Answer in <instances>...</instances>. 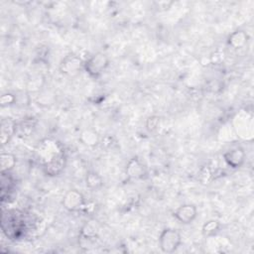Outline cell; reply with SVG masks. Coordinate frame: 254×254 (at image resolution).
I'll list each match as a JSON object with an SVG mask.
<instances>
[{
	"label": "cell",
	"mask_w": 254,
	"mask_h": 254,
	"mask_svg": "<svg viewBox=\"0 0 254 254\" xmlns=\"http://www.w3.org/2000/svg\"><path fill=\"white\" fill-rule=\"evenodd\" d=\"M223 158L230 168L238 169L245 162V152L241 147H234L225 152Z\"/></svg>",
	"instance_id": "obj_8"
},
{
	"label": "cell",
	"mask_w": 254,
	"mask_h": 254,
	"mask_svg": "<svg viewBox=\"0 0 254 254\" xmlns=\"http://www.w3.org/2000/svg\"><path fill=\"white\" fill-rule=\"evenodd\" d=\"M38 157L48 176H57L64 168V154L59 143L52 139H45L39 146Z\"/></svg>",
	"instance_id": "obj_1"
},
{
	"label": "cell",
	"mask_w": 254,
	"mask_h": 254,
	"mask_svg": "<svg viewBox=\"0 0 254 254\" xmlns=\"http://www.w3.org/2000/svg\"><path fill=\"white\" fill-rule=\"evenodd\" d=\"M126 174L130 179L139 180L146 175V169L143 163L138 158H132L127 163Z\"/></svg>",
	"instance_id": "obj_9"
},
{
	"label": "cell",
	"mask_w": 254,
	"mask_h": 254,
	"mask_svg": "<svg viewBox=\"0 0 254 254\" xmlns=\"http://www.w3.org/2000/svg\"><path fill=\"white\" fill-rule=\"evenodd\" d=\"M34 127L35 124L33 123V120H25L19 124L16 123V133L21 136H28L33 131Z\"/></svg>",
	"instance_id": "obj_17"
},
{
	"label": "cell",
	"mask_w": 254,
	"mask_h": 254,
	"mask_svg": "<svg viewBox=\"0 0 254 254\" xmlns=\"http://www.w3.org/2000/svg\"><path fill=\"white\" fill-rule=\"evenodd\" d=\"M159 122H160V118L158 116L149 117L147 119V122H146V127L149 131H154L155 129H157V127L159 125Z\"/></svg>",
	"instance_id": "obj_19"
},
{
	"label": "cell",
	"mask_w": 254,
	"mask_h": 254,
	"mask_svg": "<svg viewBox=\"0 0 254 254\" xmlns=\"http://www.w3.org/2000/svg\"><path fill=\"white\" fill-rule=\"evenodd\" d=\"M80 140L84 145L94 146L98 143L99 138H98V135L96 132H94L92 130H85L81 133Z\"/></svg>",
	"instance_id": "obj_16"
},
{
	"label": "cell",
	"mask_w": 254,
	"mask_h": 254,
	"mask_svg": "<svg viewBox=\"0 0 254 254\" xmlns=\"http://www.w3.org/2000/svg\"><path fill=\"white\" fill-rule=\"evenodd\" d=\"M85 183H86L87 188H89L91 190H97V189L102 187L103 180L97 173L90 171L86 175Z\"/></svg>",
	"instance_id": "obj_15"
},
{
	"label": "cell",
	"mask_w": 254,
	"mask_h": 254,
	"mask_svg": "<svg viewBox=\"0 0 254 254\" xmlns=\"http://www.w3.org/2000/svg\"><path fill=\"white\" fill-rule=\"evenodd\" d=\"M196 215L197 209L193 204H183L173 212V216L183 224L191 223L195 219Z\"/></svg>",
	"instance_id": "obj_7"
},
{
	"label": "cell",
	"mask_w": 254,
	"mask_h": 254,
	"mask_svg": "<svg viewBox=\"0 0 254 254\" xmlns=\"http://www.w3.org/2000/svg\"><path fill=\"white\" fill-rule=\"evenodd\" d=\"M219 229H220V222L215 219H210L202 225L201 233L206 237H210L215 235L219 231Z\"/></svg>",
	"instance_id": "obj_14"
},
{
	"label": "cell",
	"mask_w": 254,
	"mask_h": 254,
	"mask_svg": "<svg viewBox=\"0 0 254 254\" xmlns=\"http://www.w3.org/2000/svg\"><path fill=\"white\" fill-rule=\"evenodd\" d=\"M16 101V97L11 94V93H5V94H2L1 95V98H0V102H1V106H8V105H11L13 104L14 102Z\"/></svg>",
	"instance_id": "obj_18"
},
{
	"label": "cell",
	"mask_w": 254,
	"mask_h": 254,
	"mask_svg": "<svg viewBox=\"0 0 254 254\" xmlns=\"http://www.w3.org/2000/svg\"><path fill=\"white\" fill-rule=\"evenodd\" d=\"M16 165V157L11 153H2L0 155L1 172H10Z\"/></svg>",
	"instance_id": "obj_13"
},
{
	"label": "cell",
	"mask_w": 254,
	"mask_h": 254,
	"mask_svg": "<svg viewBox=\"0 0 254 254\" xmlns=\"http://www.w3.org/2000/svg\"><path fill=\"white\" fill-rule=\"evenodd\" d=\"M182 243V236L179 231L173 228L164 229L159 236V246L165 253L175 252Z\"/></svg>",
	"instance_id": "obj_4"
},
{
	"label": "cell",
	"mask_w": 254,
	"mask_h": 254,
	"mask_svg": "<svg viewBox=\"0 0 254 254\" xmlns=\"http://www.w3.org/2000/svg\"><path fill=\"white\" fill-rule=\"evenodd\" d=\"M63 204L65 209L73 212L82 209L85 204V200L81 192L76 190H70L64 194Z\"/></svg>",
	"instance_id": "obj_6"
},
{
	"label": "cell",
	"mask_w": 254,
	"mask_h": 254,
	"mask_svg": "<svg viewBox=\"0 0 254 254\" xmlns=\"http://www.w3.org/2000/svg\"><path fill=\"white\" fill-rule=\"evenodd\" d=\"M109 64V59L103 53H96L88 58L83 64V69L93 78L99 77Z\"/></svg>",
	"instance_id": "obj_3"
},
{
	"label": "cell",
	"mask_w": 254,
	"mask_h": 254,
	"mask_svg": "<svg viewBox=\"0 0 254 254\" xmlns=\"http://www.w3.org/2000/svg\"><path fill=\"white\" fill-rule=\"evenodd\" d=\"M84 63L80 60L79 57L75 55L65 56L60 64V70L63 74L68 77L77 76L81 69H83Z\"/></svg>",
	"instance_id": "obj_5"
},
{
	"label": "cell",
	"mask_w": 254,
	"mask_h": 254,
	"mask_svg": "<svg viewBox=\"0 0 254 254\" xmlns=\"http://www.w3.org/2000/svg\"><path fill=\"white\" fill-rule=\"evenodd\" d=\"M14 186L13 178L10 175V172H1V199L5 200L6 196L8 197L9 193L12 191Z\"/></svg>",
	"instance_id": "obj_11"
},
{
	"label": "cell",
	"mask_w": 254,
	"mask_h": 254,
	"mask_svg": "<svg viewBox=\"0 0 254 254\" xmlns=\"http://www.w3.org/2000/svg\"><path fill=\"white\" fill-rule=\"evenodd\" d=\"M16 133V123L11 119H3L1 121V132H0V141L1 145H6L12 136Z\"/></svg>",
	"instance_id": "obj_10"
},
{
	"label": "cell",
	"mask_w": 254,
	"mask_h": 254,
	"mask_svg": "<svg viewBox=\"0 0 254 254\" xmlns=\"http://www.w3.org/2000/svg\"><path fill=\"white\" fill-rule=\"evenodd\" d=\"M1 229L6 237L18 239L27 234L25 215L18 210H3L1 214Z\"/></svg>",
	"instance_id": "obj_2"
},
{
	"label": "cell",
	"mask_w": 254,
	"mask_h": 254,
	"mask_svg": "<svg viewBox=\"0 0 254 254\" xmlns=\"http://www.w3.org/2000/svg\"><path fill=\"white\" fill-rule=\"evenodd\" d=\"M248 36L243 31H235L228 37V45L234 49H240L247 43Z\"/></svg>",
	"instance_id": "obj_12"
}]
</instances>
